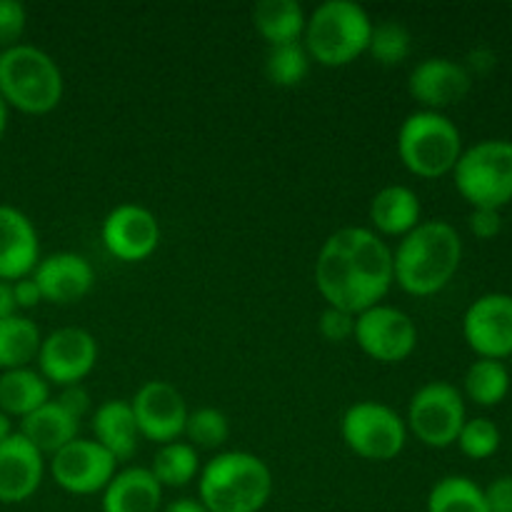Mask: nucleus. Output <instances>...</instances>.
<instances>
[{
  "mask_svg": "<svg viewBox=\"0 0 512 512\" xmlns=\"http://www.w3.org/2000/svg\"><path fill=\"white\" fill-rule=\"evenodd\" d=\"M393 283V248L370 228L335 230L315 260V285L328 308L358 315L380 305Z\"/></svg>",
  "mask_w": 512,
  "mask_h": 512,
  "instance_id": "nucleus-1",
  "label": "nucleus"
},
{
  "mask_svg": "<svg viewBox=\"0 0 512 512\" xmlns=\"http://www.w3.org/2000/svg\"><path fill=\"white\" fill-rule=\"evenodd\" d=\"M463 260L460 233L445 220H423L393 250L395 283L415 298L438 295L455 278Z\"/></svg>",
  "mask_w": 512,
  "mask_h": 512,
  "instance_id": "nucleus-2",
  "label": "nucleus"
},
{
  "mask_svg": "<svg viewBox=\"0 0 512 512\" xmlns=\"http://www.w3.org/2000/svg\"><path fill=\"white\" fill-rule=\"evenodd\" d=\"M198 493L208 512H260L273 495V473L258 455L228 450L200 470Z\"/></svg>",
  "mask_w": 512,
  "mask_h": 512,
  "instance_id": "nucleus-3",
  "label": "nucleus"
},
{
  "mask_svg": "<svg viewBox=\"0 0 512 512\" xmlns=\"http://www.w3.org/2000/svg\"><path fill=\"white\" fill-rule=\"evenodd\" d=\"M373 20L355 0H325L305 20L303 45L310 60L343 68L368 53Z\"/></svg>",
  "mask_w": 512,
  "mask_h": 512,
  "instance_id": "nucleus-4",
  "label": "nucleus"
},
{
  "mask_svg": "<svg viewBox=\"0 0 512 512\" xmlns=\"http://www.w3.org/2000/svg\"><path fill=\"white\" fill-rule=\"evenodd\" d=\"M63 73L45 50L20 43L0 53V95L8 108L45 115L63 100Z\"/></svg>",
  "mask_w": 512,
  "mask_h": 512,
  "instance_id": "nucleus-5",
  "label": "nucleus"
},
{
  "mask_svg": "<svg viewBox=\"0 0 512 512\" xmlns=\"http://www.w3.org/2000/svg\"><path fill=\"white\" fill-rule=\"evenodd\" d=\"M398 155L405 168L425 180L453 173L463 155V138L445 113L415 110L398 130Z\"/></svg>",
  "mask_w": 512,
  "mask_h": 512,
  "instance_id": "nucleus-6",
  "label": "nucleus"
},
{
  "mask_svg": "<svg viewBox=\"0 0 512 512\" xmlns=\"http://www.w3.org/2000/svg\"><path fill=\"white\" fill-rule=\"evenodd\" d=\"M460 198L473 208L500 210L512 200V140H483L463 150L453 168Z\"/></svg>",
  "mask_w": 512,
  "mask_h": 512,
  "instance_id": "nucleus-7",
  "label": "nucleus"
},
{
  "mask_svg": "<svg viewBox=\"0 0 512 512\" xmlns=\"http://www.w3.org/2000/svg\"><path fill=\"white\" fill-rule=\"evenodd\" d=\"M340 435L358 458L388 463L403 453L408 425L390 405L378 400H360L343 413Z\"/></svg>",
  "mask_w": 512,
  "mask_h": 512,
  "instance_id": "nucleus-8",
  "label": "nucleus"
},
{
  "mask_svg": "<svg viewBox=\"0 0 512 512\" xmlns=\"http://www.w3.org/2000/svg\"><path fill=\"white\" fill-rule=\"evenodd\" d=\"M465 420L463 393L445 380H433L410 398L405 425L423 445L443 450L455 445Z\"/></svg>",
  "mask_w": 512,
  "mask_h": 512,
  "instance_id": "nucleus-9",
  "label": "nucleus"
},
{
  "mask_svg": "<svg viewBox=\"0 0 512 512\" xmlns=\"http://www.w3.org/2000/svg\"><path fill=\"white\" fill-rule=\"evenodd\" d=\"M355 343L368 358L378 363H403L418 345V328L413 318L395 305H373L355 315Z\"/></svg>",
  "mask_w": 512,
  "mask_h": 512,
  "instance_id": "nucleus-10",
  "label": "nucleus"
},
{
  "mask_svg": "<svg viewBox=\"0 0 512 512\" xmlns=\"http://www.w3.org/2000/svg\"><path fill=\"white\" fill-rule=\"evenodd\" d=\"M35 360L48 385H80L98 363V343L85 328H58L43 338Z\"/></svg>",
  "mask_w": 512,
  "mask_h": 512,
  "instance_id": "nucleus-11",
  "label": "nucleus"
},
{
  "mask_svg": "<svg viewBox=\"0 0 512 512\" xmlns=\"http://www.w3.org/2000/svg\"><path fill=\"white\" fill-rule=\"evenodd\" d=\"M140 438L158 445L175 443L185 433L188 405L183 393L168 380H148L130 400Z\"/></svg>",
  "mask_w": 512,
  "mask_h": 512,
  "instance_id": "nucleus-12",
  "label": "nucleus"
},
{
  "mask_svg": "<svg viewBox=\"0 0 512 512\" xmlns=\"http://www.w3.org/2000/svg\"><path fill=\"white\" fill-rule=\"evenodd\" d=\"M118 460L95 440L75 438L50 458V475L70 495L103 493L113 480Z\"/></svg>",
  "mask_w": 512,
  "mask_h": 512,
  "instance_id": "nucleus-13",
  "label": "nucleus"
},
{
  "mask_svg": "<svg viewBox=\"0 0 512 512\" xmlns=\"http://www.w3.org/2000/svg\"><path fill=\"white\" fill-rule=\"evenodd\" d=\"M463 338L478 358L505 360L512 355V295H480L463 318Z\"/></svg>",
  "mask_w": 512,
  "mask_h": 512,
  "instance_id": "nucleus-14",
  "label": "nucleus"
},
{
  "mask_svg": "<svg viewBox=\"0 0 512 512\" xmlns=\"http://www.w3.org/2000/svg\"><path fill=\"white\" fill-rule=\"evenodd\" d=\"M105 250L120 263L148 260L160 245V223L148 208L123 203L110 210L100 228Z\"/></svg>",
  "mask_w": 512,
  "mask_h": 512,
  "instance_id": "nucleus-15",
  "label": "nucleus"
},
{
  "mask_svg": "<svg viewBox=\"0 0 512 512\" xmlns=\"http://www.w3.org/2000/svg\"><path fill=\"white\" fill-rule=\"evenodd\" d=\"M473 88V75L463 63L450 58H428L413 68L408 78V93L420 110L443 113L450 105H458Z\"/></svg>",
  "mask_w": 512,
  "mask_h": 512,
  "instance_id": "nucleus-16",
  "label": "nucleus"
},
{
  "mask_svg": "<svg viewBox=\"0 0 512 512\" xmlns=\"http://www.w3.org/2000/svg\"><path fill=\"white\" fill-rule=\"evenodd\" d=\"M45 475V460L35 445L20 433L0 443V503L18 505L38 493Z\"/></svg>",
  "mask_w": 512,
  "mask_h": 512,
  "instance_id": "nucleus-17",
  "label": "nucleus"
},
{
  "mask_svg": "<svg viewBox=\"0 0 512 512\" xmlns=\"http://www.w3.org/2000/svg\"><path fill=\"white\" fill-rule=\"evenodd\" d=\"M33 280L38 283L43 300L55 305H70L83 300L95 283L93 265L78 253H53L40 258L35 265Z\"/></svg>",
  "mask_w": 512,
  "mask_h": 512,
  "instance_id": "nucleus-18",
  "label": "nucleus"
},
{
  "mask_svg": "<svg viewBox=\"0 0 512 512\" xmlns=\"http://www.w3.org/2000/svg\"><path fill=\"white\" fill-rule=\"evenodd\" d=\"M38 263L40 243L33 220L13 205H0V280L28 278Z\"/></svg>",
  "mask_w": 512,
  "mask_h": 512,
  "instance_id": "nucleus-19",
  "label": "nucleus"
},
{
  "mask_svg": "<svg viewBox=\"0 0 512 512\" xmlns=\"http://www.w3.org/2000/svg\"><path fill=\"white\" fill-rule=\"evenodd\" d=\"M373 233L380 238H405L410 230L418 228L420 220V198L408 185H385L375 193L368 208Z\"/></svg>",
  "mask_w": 512,
  "mask_h": 512,
  "instance_id": "nucleus-20",
  "label": "nucleus"
},
{
  "mask_svg": "<svg viewBox=\"0 0 512 512\" xmlns=\"http://www.w3.org/2000/svg\"><path fill=\"white\" fill-rule=\"evenodd\" d=\"M103 512H160L163 485L150 468H125L113 475L103 490Z\"/></svg>",
  "mask_w": 512,
  "mask_h": 512,
  "instance_id": "nucleus-21",
  "label": "nucleus"
},
{
  "mask_svg": "<svg viewBox=\"0 0 512 512\" xmlns=\"http://www.w3.org/2000/svg\"><path fill=\"white\" fill-rule=\"evenodd\" d=\"M95 443L108 450L115 460H130L138 450V425L128 400H108L93 413Z\"/></svg>",
  "mask_w": 512,
  "mask_h": 512,
  "instance_id": "nucleus-22",
  "label": "nucleus"
},
{
  "mask_svg": "<svg viewBox=\"0 0 512 512\" xmlns=\"http://www.w3.org/2000/svg\"><path fill=\"white\" fill-rule=\"evenodd\" d=\"M78 420L70 418L55 400H48L20 420L18 433L43 455H55L60 448L78 438Z\"/></svg>",
  "mask_w": 512,
  "mask_h": 512,
  "instance_id": "nucleus-23",
  "label": "nucleus"
},
{
  "mask_svg": "<svg viewBox=\"0 0 512 512\" xmlns=\"http://www.w3.org/2000/svg\"><path fill=\"white\" fill-rule=\"evenodd\" d=\"M303 5L295 0H260L253 8V25L270 48L275 45L300 43L305 33Z\"/></svg>",
  "mask_w": 512,
  "mask_h": 512,
  "instance_id": "nucleus-24",
  "label": "nucleus"
},
{
  "mask_svg": "<svg viewBox=\"0 0 512 512\" xmlns=\"http://www.w3.org/2000/svg\"><path fill=\"white\" fill-rule=\"evenodd\" d=\"M50 400V385L38 370L18 368L0 373V410L8 418L30 415Z\"/></svg>",
  "mask_w": 512,
  "mask_h": 512,
  "instance_id": "nucleus-25",
  "label": "nucleus"
},
{
  "mask_svg": "<svg viewBox=\"0 0 512 512\" xmlns=\"http://www.w3.org/2000/svg\"><path fill=\"white\" fill-rule=\"evenodd\" d=\"M40 335L38 325L25 315H10V318L0 320V370H18L28 368L35 358H38Z\"/></svg>",
  "mask_w": 512,
  "mask_h": 512,
  "instance_id": "nucleus-26",
  "label": "nucleus"
},
{
  "mask_svg": "<svg viewBox=\"0 0 512 512\" xmlns=\"http://www.w3.org/2000/svg\"><path fill=\"white\" fill-rule=\"evenodd\" d=\"M512 375L503 360L478 358L465 373V395L480 408H495L510 393Z\"/></svg>",
  "mask_w": 512,
  "mask_h": 512,
  "instance_id": "nucleus-27",
  "label": "nucleus"
},
{
  "mask_svg": "<svg viewBox=\"0 0 512 512\" xmlns=\"http://www.w3.org/2000/svg\"><path fill=\"white\" fill-rule=\"evenodd\" d=\"M150 473L155 475V480L163 488H185L200 473L198 450L190 443H183V440L160 445L153 465H150Z\"/></svg>",
  "mask_w": 512,
  "mask_h": 512,
  "instance_id": "nucleus-28",
  "label": "nucleus"
},
{
  "mask_svg": "<svg viewBox=\"0 0 512 512\" xmlns=\"http://www.w3.org/2000/svg\"><path fill=\"white\" fill-rule=\"evenodd\" d=\"M428 512H488V503L475 480L448 475L430 488Z\"/></svg>",
  "mask_w": 512,
  "mask_h": 512,
  "instance_id": "nucleus-29",
  "label": "nucleus"
},
{
  "mask_svg": "<svg viewBox=\"0 0 512 512\" xmlns=\"http://www.w3.org/2000/svg\"><path fill=\"white\" fill-rule=\"evenodd\" d=\"M410 50H413V35L405 28L400 20H380L378 25L373 23V33H370L368 53L373 55L375 63L385 65V68H395L408 60Z\"/></svg>",
  "mask_w": 512,
  "mask_h": 512,
  "instance_id": "nucleus-30",
  "label": "nucleus"
},
{
  "mask_svg": "<svg viewBox=\"0 0 512 512\" xmlns=\"http://www.w3.org/2000/svg\"><path fill=\"white\" fill-rule=\"evenodd\" d=\"M310 73V55L303 43L275 45L265 58V75L278 88H295Z\"/></svg>",
  "mask_w": 512,
  "mask_h": 512,
  "instance_id": "nucleus-31",
  "label": "nucleus"
},
{
  "mask_svg": "<svg viewBox=\"0 0 512 512\" xmlns=\"http://www.w3.org/2000/svg\"><path fill=\"white\" fill-rule=\"evenodd\" d=\"M183 435H188V443L195 450L223 448L230 438V420L218 408H198L193 413H188Z\"/></svg>",
  "mask_w": 512,
  "mask_h": 512,
  "instance_id": "nucleus-32",
  "label": "nucleus"
},
{
  "mask_svg": "<svg viewBox=\"0 0 512 512\" xmlns=\"http://www.w3.org/2000/svg\"><path fill=\"white\" fill-rule=\"evenodd\" d=\"M503 443V435L500 428L488 418H473L465 420L463 430H460L455 445L460 448V453L470 460H488L493 458L500 450Z\"/></svg>",
  "mask_w": 512,
  "mask_h": 512,
  "instance_id": "nucleus-33",
  "label": "nucleus"
},
{
  "mask_svg": "<svg viewBox=\"0 0 512 512\" xmlns=\"http://www.w3.org/2000/svg\"><path fill=\"white\" fill-rule=\"evenodd\" d=\"M28 25V13L20 0H0V53L20 45Z\"/></svg>",
  "mask_w": 512,
  "mask_h": 512,
  "instance_id": "nucleus-34",
  "label": "nucleus"
},
{
  "mask_svg": "<svg viewBox=\"0 0 512 512\" xmlns=\"http://www.w3.org/2000/svg\"><path fill=\"white\" fill-rule=\"evenodd\" d=\"M320 335L330 343H345L355 333V315L340 308H325L318 320Z\"/></svg>",
  "mask_w": 512,
  "mask_h": 512,
  "instance_id": "nucleus-35",
  "label": "nucleus"
},
{
  "mask_svg": "<svg viewBox=\"0 0 512 512\" xmlns=\"http://www.w3.org/2000/svg\"><path fill=\"white\" fill-rule=\"evenodd\" d=\"M470 233L478 240H493L503 233V215L493 208H473L468 218Z\"/></svg>",
  "mask_w": 512,
  "mask_h": 512,
  "instance_id": "nucleus-36",
  "label": "nucleus"
},
{
  "mask_svg": "<svg viewBox=\"0 0 512 512\" xmlns=\"http://www.w3.org/2000/svg\"><path fill=\"white\" fill-rule=\"evenodd\" d=\"M55 403L80 423L85 415L90 413V395L83 385H68V388H60V395L55 398Z\"/></svg>",
  "mask_w": 512,
  "mask_h": 512,
  "instance_id": "nucleus-37",
  "label": "nucleus"
},
{
  "mask_svg": "<svg viewBox=\"0 0 512 512\" xmlns=\"http://www.w3.org/2000/svg\"><path fill=\"white\" fill-rule=\"evenodd\" d=\"M488 512H512V475L495 478L488 488H483Z\"/></svg>",
  "mask_w": 512,
  "mask_h": 512,
  "instance_id": "nucleus-38",
  "label": "nucleus"
},
{
  "mask_svg": "<svg viewBox=\"0 0 512 512\" xmlns=\"http://www.w3.org/2000/svg\"><path fill=\"white\" fill-rule=\"evenodd\" d=\"M10 285H13L15 308L30 310V308H38V305L43 303V295H40V288H38V283L33 280V275L15 280V283H10Z\"/></svg>",
  "mask_w": 512,
  "mask_h": 512,
  "instance_id": "nucleus-39",
  "label": "nucleus"
},
{
  "mask_svg": "<svg viewBox=\"0 0 512 512\" xmlns=\"http://www.w3.org/2000/svg\"><path fill=\"white\" fill-rule=\"evenodd\" d=\"M465 68H468V73L470 75H485V73H490V70L495 68V53L493 50H485V48H478V50H473V53L468 55V65H465Z\"/></svg>",
  "mask_w": 512,
  "mask_h": 512,
  "instance_id": "nucleus-40",
  "label": "nucleus"
},
{
  "mask_svg": "<svg viewBox=\"0 0 512 512\" xmlns=\"http://www.w3.org/2000/svg\"><path fill=\"white\" fill-rule=\"evenodd\" d=\"M15 298H13V285L5 283V280H0V320L10 318V315H15Z\"/></svg>",
  "mask_w": 512,
  "mask_h": 512,
  "instance_id": "nucleus-41",
  "label": "nucleus"
},
{
  "mask_svg": "<svg viewBox=\"0 0 512 512\" xmlns=\"http://www.w3.org/2000/svg\"><path fill=\"white\" fill-rule=\"evenodd\" d=\"M160 512H208V510H205V505L200 503V500L178 498V500H173V503L165 505V508Z\"/></svg>",
  "mask_w": 512,
  "mask_h": 512,
  "instance_id": "nucleus-42",
  "label": "nucleus"
},
{
  "mask_svg": "<svg viewBox=\"0 0 512 512\" xmlns=\"http://www.w3.org/2000/svg\"><path fill=\"white\" fill-rule=\"evenodd\" d=\"M13 433H15V430H13V418H8V415H5L3 410H0V443H5V440H8Z\"/></svg>",
  "mask_w": 512,
  "mask_h": 512,
  "instance_id": "nucleus-43",
  "label": "nucleus"
},
{
  "mask_svg": "<svg viewBox=\"0 0 512 512\" xmlns=\"http://www.w3.org/2000/svg\"><path fill=\"white\" fill-rule=\"evenodd\" d=\"M8 118H10V108L3 100V95H0V138H3L5 130H8Z\"/></svg>",
  "mask_w": 512,
  "mask_h": 512,
  "instance_id": "nucleus-44",
  "label": "nucleus"
},
{
  "mask_svg": "<svg viewBox=\"0 0 512 512\" xmlns=\"http://www.w3.org/2000/svg\"><path fill=\"white\" fill-rule=\"evenodd\" d=\"M510 375H512V355H510Z\"/></svg>",
  "mask_w": 512,
  "mask_h": 512,
  "instance_id": "nucleus-45",
  "label": "nucleus"
}]
</instances>
